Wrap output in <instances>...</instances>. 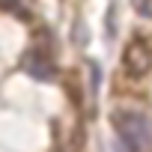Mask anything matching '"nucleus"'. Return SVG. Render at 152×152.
<instances>
[{"mask_svg": "<svg viewBox=\"0 0 152 152\" xmlns=\"http://www.w3.org/2000/svg\"><path fill=\"white\" fill-rule=\"evenodd\" d=\"M113 128H116L119 143L125 146V152H152V125L143 113L116 110L113 113Z\"/></svg>", "mask_w": 152, "mask_h": 152, "instance_id": "obj_1", "label": "nucleus"}, {"mask_svg": "<svg viewBox=\"0 0 152 152\" xmlns=\"http://www.w3.org/2000/svg\"><path fill=\"white\" fill-rule=\"evenodd\" d=\"M149 66H152V51H149V45H146L143 39L128 42L125 51H122V69H125V75H131V78H143V75L149 72Z\"/></svg>", "mask_w": 152, "mask_h": 152, "instance_id": "obj_2", "label": "nucleus"}, {"mask_svg": "<svg viewBox=\"0 0 152 152\" xmlns=\"http://www.w3.org/2000/svg\"><path fill=\"white\" fill-rule=\"evenodd\" d=\"M21 66H24L27 75H33L36 81H51V78H54V63H51L45 54H39V51H30Z\"/></svg>", "mask_w": 152, "mask_h": 152, "instance_id": "obj_3", "label": "nucleus"}, {"mask_svg": "<svg viewBox=\"0 0 152 152\" xmlns=\"http://www.w3.org/2000/svg\"><path fill=\"white\" fill-rule=\"evenodd\" d=\"M0 9L9 12V15H18V18H30V9L21 3V0H0Z\"/></svg>", "mask_w": 152, "mask_h": 152, "instance_id": "obj_4", "label": "nucleus"}, {"mask_svg": "<svg viewBox=\"0 0 152 152\" xmlns=\"http://www.w3.org/2000/svg\"><path fill=\"white\" fill-rule=\"evenodd\" d=\"M137 9H140V12H143L146 18L152 15V6H149V0H137Z\"/></svg>", "mask_w": 152, "mask_h": 152, "instance_id": "obj_5", "label": "nucleus"}]
</instances>
